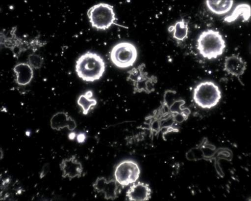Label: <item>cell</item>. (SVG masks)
<instances>
[{"label": "cell", "instance_id": "obj_19", "mask_svg": "<svg viewBox=\"0 0 251 201\" xmlns=\"http://www.w3.org/2000/svg\"><path fill=\"white\" fill-rule=\"evenodd\" d=\"M44 62V58L39 55L33 53L28 56L27 63L33 69H40L42 67Z\"/></svg>", "mask_w": 251, "mask_h": 201}, {"label": "cell", "instance_id": "obj_12", "mask_svg": "<svg viewBox=\"0 0 251 201\" xmlns=\"http://www.w3.org/2000/svg\"><path fill=\"white\" fill-rule=\"evenodd\" d=\"M152 190L148 183L136 181L131 184L126 193V200L147 201L151 197Z\"/></svg>", "mask_w": 251, "mask_h": 201}, {"label": "cell", "instance_id": "obj_5", "mask_svg": "<svg viewBox=\"0 0 251 201\" xmlns=\"http://www.w3.org/2000/svg\"><path fill=\"white\" fill-rule=\"evenodd\" d=\"M87 17L92 27L97 30L106 31L113 25L120 26L114 7L107 3H100L91 7Z\"/></svg>", "mask_w": 251, "mask_h": 201}, {"label": "cell", "instance_id": "obj_18", "mask_svg": "<svg viewBox=\"0 0 251 201\" xmlns=\"http://www.w3.org/2000/svg\"><path fill=\"white\" fill-rule=\"evenodd\" d=\"M93 96V91L89 90L80 95L78 98L77 104L81 108L83 114L85 115H88L90 111L97 105L98 101Z\"/></svg>", "mask_w": 251, "mask_h": 201}, {"label": "cell", "instance_id": "obj_1", "mask_svg": "<svg viewBox=\"0 0 251 201\" xmlns=\"http://www.w3.org/2000/svg\"><path fill=\"white\" fill-rule=\"evenodd\" d=\"M17 27H15L8 31L2 30L1 34V47L11 51L16 58L28 51L35 53L48 44L41 40L39 35L30 39L21 38L17 35Z\"/></svg>", "mask_w": 251, "mask_h": 201}, {"label": "cell", "instance_id": "obj_7", "mask_svg": "<svg viewBox=\"0 0 251 201\" xmlns=\"http://www.w3.org/2000/svg\"><path fill=\"white\" fill-rule=\"evenodd\" d=\"M146 65L142 63L127 72L126 80L133 86V93L150 94L155 91V85L158 82L157 78L150 75L145 71Z\"/></svg>", "mask_w": 251, "mask_h": 201}, {"label": "cell", "instance_id": "obj_4", "mask_svg": "<svg viewBox=\"0 0 251 201\" xmlns=\"http://www.w3.org/2000/svg\"><path fill=\"white\" fill-rule=\"evenodd\" d=\"M222 94L220 87L213 82L204 81L198 84L194 88L193 99L200 108L210 110L220 102Z\"/></svg>", "mask_w": 251, "mask_h": 201}, {"label": "cell", "instance_id": "obj_11", "mask_svg": "<svg viewBox=\"0 0 251 201\" xmlns=\"http://www.w3.org/2000/svg\"><path fill=\"white\" fill-rule=\"evenodd\" d=\"M60 168L63 177L68 178L70 180L81 177L83 172L82 164L75 155L62 160Z\"/></svg>", "mask_w": 251, "mask_h": 201}, {"label": "cell", "instance_id": "obj_15", "mask_svg": "<svg viewBox=\"0 0 251 201\" xmlns=\"http://www.w3.org/2000/svg\"><path fill=\"white\" fill-rule=\"evenodd\" d=\"M251 9L250 5L242 3L237 5L230 15L226 17L224 22L230 24L241 18L243 22H248L251 18Z\"/></svg>", "mask_w": 251, "mask_h": 201}, {"label": "cell", "instance_id": "obj_8", "mask_svg": "<svg viewBox=\"0 0 251 201\" xmlns=\"http://www.w3.org/2000/svg\"><path fill=\"white\" fill-rule=\"evenodd\" d=\"M141 174L139 164L132 160H125L115 167L114 178L119 184L124 188L136 182Z\"/></svg>", "mask_w": 251, "mask_h": 201}, {"label": "cell", "instance_id": "obj_14", "mask_svg": "<svg viewBox=\"0 0 251 201\" xmlns=\"http://www.w3.org/2000/svg\"><path fill=\"white\" fill-rule=\"evenodd\" d=\"M13 71L16 75V83L20 86L30 84L34 78V69L27 63L17 64Z\"/></svg>", "mask_w": 251, "mask_h": 201}, {"label": "cell", "instance_id": "obj_9", "mask_svg": "<svg viewBox=\"0 0 251 201\" xmlns=\"http://www.w3.org/2000/svg\"><path fill=\"white\" fill-rule=\"evenodd\" d=\"M120 185L115 179L108 180L105 177L97 178L93 184L94 190L104 195L106 200H114L117 199L120 192Z\"/></svg>", "mask_w": 251, "mask_h": 201}, {"label": "cell", "instance_id": "obj_16", "mask_svg": "<svg viewBox=\"0 0 251 201\" xmlns=\"http://www.w3.org/2000/svg\"><path fill=\"white\" fill-rule=\"evenodd\" d=\"M168 31L173 33V37L178 42H182L188 37V23L184 19L177 21L173 26H170Z\"/></svg>", "mask_w": 251, "mask_h": 201}, {"label": "cell", "instance_id": "obj_10", "mask_svg": "<svg viewBox=\"0 0 251 201\" xmlns=\"http://www.w3.org/2000/svg\"><path fill=\"white\" fill-rule=\"evenodd\" d=\"M247 62L238 55L226 57L224 63V71L228 75L240 80L247 69Z\"/></svg>", "mask_w": 251, "mask_h": 201}, {"label": "cell", "instance_id": "obj_13", "mask_svg": "<svg viewBox=\"0 0 251 201\" xmlns=\"http://www.w3.org/2000/svg\"><path fill=\"white\" fill-rule=\"evenodd\" d=\"M51 128L60 131L67 128L70 131L75 130L76 127L75 121L67 113L58 112L53 115L50 120Z\"/></svg>", "mask_w": 251, "mask_h": 201}, {"label": "cell", "instance_id": "obj_6", "mask_svg": "<svg viewBox=\"0 0 251 201\" xmlns=\"http://www.w3.org/2000/svg\"><path fill=\"white\" fill-rule=\"evenodd\" d=\"M109 57L112 64L121 69L134 66L138 57L137 47L129 42H122L115 45L111 49Z\"/></svg>", "mask_w": 251, "mask_h": 201}, {"label": "cell", "instance_id": "obj_3", "mask_svg": "<svg viewBox=\"0 0 251 201\" xmlns=\"http://www.w3.org/2000/svg\"><path fill=\"white\" fill-rule=\"evenodd\" d=\"M197 48L203 58L216 59L224 54L226 43L219 31L207 29L199 35L197 40Z\"/></svg>", "mask_w": 251, "mask_h": 201}, {"label": "cell", "instance_id": "obj_17", "mask_svg": "<svg viewBox=\"0 0 251 201\" xmlns=\"http://www.w3.org/2000/svg\"><path fill=\"white\" fill-rule=\"evenodd\" d=\"M205 5L209 11L217 16H222L228 13L232 8L234 1H210L207 0Z\"/></svg>", "mask_w": 251, "mask_h": 201}, {"label": "cell", "instance_id": "obj_2", "mask_svg": "<svg viewBox=\"0 0 251 201\" xmlns=\"http://www.w3.org/2000/svg\"><path fill=\"white\" fill-rule=\"evenodd\" d=\"M104 59L99 54L88 52L81 55L76 60L75 72L82 81L93 83L99 81L106 71Z\"/></svg>", "mask_w": 251, "mask_h": 201}]
</instances>
